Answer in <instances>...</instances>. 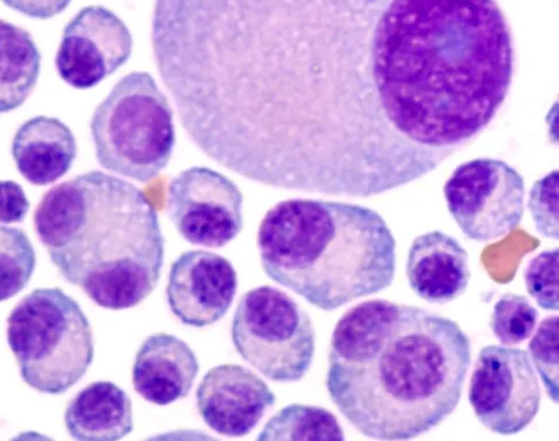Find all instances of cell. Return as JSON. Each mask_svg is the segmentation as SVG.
Listing matches in <instances>:
<instances>
[{
  "instance_id": "obj_1",
  "label": "cell",
  "mask_w": 559,
  "mask_h": 441,
  "mask_svg": "<svg viewBox=\"0 0 559 441\" xmlns=\"http://www.w3.org/2000/svg\"><path fill=\"white\" fill-rule=\"evenodd\" d=\"M227 64L294 191L367 199L487 129L514 47L497 0H242Z\"/></svg>"
},
{
  "instance_id": "obj_2",
  "label": "cell",
  "mask_w": 559,
  "mask_h": 441,
  "mask_svg": "<svg viewBox=\"0 0 559 441\" xmlns=\"http://www.w3.org/2000/svg\"><path fill=\"white\" fill-rule=\"evenodd\" d=\"M471 359V342L457 322L369 300L346 311L334 330L326 389L364 436L409 440L459 407Z\"/></svg>"
},
{
  "instance_id": "obj_3",
  "label": "cell",
  "mask_w": 559,
  "mask_h": 441,
  "mask_svg": "<svg viewBox=\"0 0 559 441\" xmlns=\"http://www.w3.org/2000/svg\"><path fill=\"white\" fill-rule=\"evenodd\" d=\"M34 227L61 277L102 308H134L159 282L158 216L126 180L92 171L55 186L37 205Z\"/></svg>"
},
{
  "instance_id": "obj_4",
  "label": "cell",
  "mask_w": 559,
  "mask_h": 441,
  "mask_svg": "<svg viewBox=\"0 0 559 441\" xmlns=\"http://www.w3.org/2000/svg\"><path fill=\"white\" fill-rule=\"evenodd\" d=\"M258 247L269 278L324 311L378 294L395 278V237L361 205L282 201L262 219Z\"/></svg>"
},
{
  "instance_id": "obj_5",
  "label": "cell",
  "mask_w": 559,
  "mask_h": 441,
  "mask_svg": "<svg viewBox=\"0 0 559 441\" xmlns=\"http://www.w3.org/2000/svg\"><path fill=\"white\" fill-rule=\"evenodd\" d=\"M91 132L99 165L141 183L159 176L176 145L171 105L142 71L121 78L97 105Z\"/></svg>"
},
{
  "instance_id": "obj_6",
  "label": "cell",
  "mask_w": 559,
  "mask_h": 441,
  "mask_svg": "<svg viewBox=\"0 0 559 441\" xmlns=\"http://www.w3.org/2000/svg\"><path fill=\"white\" fill-rule=\"evenodd\" d=\"M8 342L32 389L68 392L94 361L93 331L80 305L60 288L34 289L8 319Z\"/></svg>"
},
{
  "instance_id": "obj_7",
  "label": "cell",
  "mask_w": 559,
  "mask_h": 441,
  "mask_svg": "<svg viewBox=\"0 0 559 441\" xmlns=\"http://www.w3.org/2000/svg\"><path fill=\"white\" fill-rule=\"evenodd\" d=\"M233 342L246 362L278 383L301 381L316 354L312 320L296 300L273 286L243 294L235 312Z\"/></svg>"
},
{
  "instance_id": "obj_8",
  "label": "cell",
  "mask_w": 559,
  "mask_h": 441,
  "mask_svg": "<svg viewBox=\"0 0 559 441\" xmlns=\"http://www.w3.org/2000/svg\"><path fill=\"white\" fill-rule=\"evenodd\" d=\"M449 212L462 233L476 242L506 237L522 223L525 181L500 159L462 164L444 186Z\"/></svg>"
},
{
  "instance_id": "obj_9",
  "label": "cell",
  "mask_w": 559,
  "mask_h": 441,
  "mask_svg": "<svg viewBox=\"0 0 559 441\" xmlns=\"http://www.w3.org/2000/svg\"><path fill=\"white\" fill-rule=\"evenodd\" d=\"M538 383L527 351L490 345L476 359L469 384V403L489 431L513 436L525 430L542 405Z\"/></svg>"
},
{
  "instance_id": "obj_10",
  "label": "cell",
  "mask_w": 559,
  "mask_h": 441,
  "mask_svg": "<svg viewBox=\"0 0 559 441\" xmlns=\"http://www.w3.org/2000/svg\"><path fill=\"white\" fill-rule=\"evenodd\" d=\"M242 205L238 186L210 167L181 171L168 189L169 218L195 246L222 248L234 241L243 226Z\"/></svg>"
},
{
  "instance_id": "obj_11",
  "label": "cell",
  "mask_w": 559,
  "mask_h": 441,
  "mask_svg": "<svg viewBox=\"0 0 559 441\" xmlns=\"http://www.w3.org/2000/svg\"><path fill=\"white\" fill-rule=\"evenodd\" d=\"M133 46L130 28L116 13L91 5L79 11L64 28L56 69L71 87L91 90L127 64Z\"/></svg>"
},
{
  "instance_id": "obj_12",
  "label": "cell",
  "mask_w": 559,
  "mask_h": 441,
  "mask_svg": "<svg viewBox=\"0 0 559 441\" xmlns=\"http://www.w3.org/2000/svg\"><path fill=\"white\" fill-rule=\"evenodd\" d=\"M237 288V271L229 261L212 251L189 250L171 265L168 303L182 324L205 327L225 317Z\"/></svg>"
},
{
  "instance_id": "obj_13",
  "label": "cell",
  "mask_w": 559,
  "mask_h": 441,
  "mask_svg": "<svg viewBox=\"0 0 559 441\" xmlns=\"http://www.w3.org/2000/svg\"><path fill=\"white\" fill-rule=\"evenodd\" d=\"M276 395L250 369L222 365L205 373L197 391L198 410L211 429L226 437L250 434Z\"/></svg>"
},
{
  "instance_id": "obj_14",
  "label": "cell",
  "mask_w": 559,
  "mask_h": 441,
  "mask_svg": "<svg viewBox=\"0 0 559 441\" xmlns=\"http://www.w3.org/2000/svg\"><path fill=\"white\" fill-rule=\"evenodd\" d=\"M198 357L176 335L155 333L138 350L133 386L144 401L168 406L191 393L199 374Z\"/></svg>"
},
{
  "instance_id": "obj_15",
  "label": "cell",
  "mask_w": 559,
  "mask_h": 441,
  "mask_svg": "<svg viewBox=\"0 0 559 441\" xmlns=\"http://www.w3.org/2000/svg\"><path fill=\"white\" fill-rule=\"evenodd\" d=\"M406 275L411 289L420 299L449 303L460 299L468 287L469 258L457 239L432 230L413 241Z\"/></svg>"
},
{
  "instance_id": "obj_16",
  "label": "cell",
  "mask_w": 559,
  "mask_h": 441,
  "mask_svg": "<svg viewBox=\"0 0 559 441\" xmlns=\"http://www.w3.org/2000/svg\"><path fill=\"white\" fill-rule=\"evenodd\" d=\"M78 155L74 134L63 121L38 116L20 126L12 142L16 169L35 186L51 184L71 170Z\"/></svg>"
},
{
  "instance_id": "obj_17",
  "label": "cell",
  "mask_w": 559,
  "mask_h": 441,
  "mask_svg": "<svg viewBox=\"0 0 559 441\" xmlns=\"http://www.w3.org/2000/svg\"><path fill=\"white\" fill-rule=\"evenodd\" d=\"M70 436L85 441H116L133 431V406L128 393L99 381L80 391L66 412Z\"/></svg>"
},
{
  "instance_id": "obj_18",
  "label": "cell",
  "mask_w": 559,
  "mask_h": 441,
  "mask_svg": "<svg viewBox=\"0 0 559 441\" xmlns=\"http://www.w3.org/2000/svg\"><path fill=\"white\" fill-rule=\"evenodd\" d=\"M40 62L32 34L0 19V114L23 107L37 85Z\"/></svg>"
},
{
  "instance_id": "obj_19",
  "label": "cell",
  "mask_w": 559,
  "mask_h": 441,
  "mask_svg": "<svg viewBox=\"0 0 559 441\" xmlns=\"http://www.w3.org/2000/svg\"><path fill=\"white\" fill-rule=\"evenodd\" d=\"M258 439L342 441L345 434L333 413L316 406L289 405L269 419Z\"/></svg>"
},
{
  "instance_id": "obj_20",
  "label": "cell",
  "mask_w": 559,
  "mask_h": 441,
  "mask_svg": "<svg viewBox=\"0 0 559 441\" xmlns=\"http://www.w3.org/2000/svg\"><path fill=\"white\" fill-rule=\"evenodd\" d=\"M35 266V250L24 229L0 226V302L28 285Z\"/></svg>"
},
{
  "instance_id": "obj_21",
  "label": "cell",
  "mask_w": 559,
  "mask_h": 441,
  "mask_svg": "<svg viewBox=\"0 0 559 441\" xmlns=\"http://www.w3.org/2000/svg\"><path fill=\"white\" fill-rule=\"evenodd\" d=\"M537 320V310L525 297L508 293L493 307L490 329L504 346L520 345L534 333Z\"/></svg>"
},
{
  "instance_id": "obj_22",
  "label": "cell",
  "mask_w": 559,
  "mask_h": 441,
  "mask_svg": "<svg viewBox=\"0 0 559 441\" xmlns=\"http://www.w3.org/2000/svg\"><path fill=\"white\" fill-rule=\"evenodd\" d=\"M532 361L546 386L550 401L559 402V318L549 317L538 325L528 346Z\"/></svg>"
},
{
  "instance_id": "obj_23",
  "label": "cell",
  "mask_w": 559,
  "mask_h": 441,
  "mask_svg": "<svg viewBox=\"0 0 559 441\" xmlns=\"http://www.w3.org/2000/svg\"><path fill=\"white\" fill-rule=\"evenodd\" d=\"M525 284L530 296L543 309H559L558 248L543 251L530 261L525 270Z\"/></svg>"
},
{
  "instance_id": "obj_24",
  "label": "cell",
  "mask_w": 559,
  "mask_h": 441,
  "mask_svg": "<svg viewBox=\"0 0 559 441\" xmlns=\"http://www.w3.org/2000/svg\"><path fill=\"white\" fill-rule=\"evenodd\" d=\"M528 207L538 234L558 240V172L537 180L531 191Z\"/></svg>"
},
{
  "instance_id": "obj_25",
  "label": "cell",
  "mask_w": 559,
  "mask_h": 441,
  "mask_svg": "<svg viewBox=\"0 0 559 441\" xmlns=\"http://www.w3.org/2000/svg\"><path fill=\"white\" fill-rule=\"evenodd\" d=\"M29 208L31 202L22 186L12 180H0V223H22Z\"/></svg>"
},
{
  "instance_id": "obj_26",
  "label": "cell",
  "mask_w": 559,
  "mask_h": 441,
  "mask_svg": "<svg viewBox=\"0 0 559 441\" xmlns=\"http://www.w3.org/2000/svg\"><path fill=\"white\" fill-rule=\"evenodd\" d=\"M2 2L26 16L48 20L63 13L72 0H2Z\"/></svg>"
}]
</instances>
